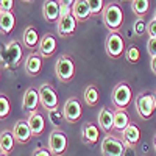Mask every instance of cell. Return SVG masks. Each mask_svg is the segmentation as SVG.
Listing matches in <instances>:
<instances>
[{
	"mask_svg": "<svg viewBox=\"0 0 156 156\" xmlns=\"http://www.w3.org/2000/svg\"><path fill=\"white\" fill-rule=\"evenodd\" d=\"M39 55L44 56V58H50L51 55L56 51V37L53 34H44L39 41Z\"/></svg>",
	"mask_w": 156,
	"mask_h": 156,
	"instance_id": "7c38bea8",
	"label": "cell"
},
{
	"mask_svg": "<svg viewBox=\"0 0 156 156\" xmlns=\"http://www.w3.org/2000/svg\"><path fill=\"white\" fill-rule=\"evenodd\" d=\"M55 73L58 76V80L62 83H67L70 81L73 75H75V62L69 55H61L56 59L55 64Z\"/></svg>",
	"mask_w": 156,
	"mask_h": 156,
	"instance_id": "277c9868",
	"label": "cell"
},
{
	"mask_svg": "<svg viewBox=\"0 0 156 156\" xmlns=\"http://www.w3.org/2000/svg\"><path fill=\"white\" fill-rule=\"evenodd\" d=\"M23 2H31V0H23Z\"/></svg>",
	"mask_w": 156,
	"mask_h": 156,
	"instance_id": "7bdbcfd3",
	"label": "cell"
},
{
	"mask_svg": "<svg viewBox=\"0 0 156 156\" xmlns=\"http://www.w3.org/2000/svg\"><path fill=\"white\" fill-rule=\"evenodd\" d=\"M153 19H156V9H154V16H153Z\"/></svg>",
	"mask_w": 156,
	"mask_h": 156,
	"instance_id": "60d3db41",
	"label": "cell"
},
{
	"mask_svg": "<svg viewBox=\"0 0 156 156\" xmlns=\"http://www.w3.org/2000/svg\"><path fill=\"white\" fill-rule=\"evenodd\" d=\"M87 5L90 8V14H100V12H103V8H105V2L103 0H87Z\"/></svg>",
	"mask_w": 156,
	"mask_h": 156,
	"instance_id": "4dcf8cb0",
	"label": "cell"
},
{
	"mask_svg": "<svg viewBox=\"0 0 156 156\" xmlns=\"http://www.w3.org/2000/svg\"><path fill=\"white\" fill-rule=\"evenodd\" d=\"M42 16L48 22H56L59 19V2L58 0H45L42 5Z\"/></svg>",
	"mask_w": 156,
	"mask_h": 156,
	"instance_id": "2e32d148",
	"label": "cell"
},
{
	"mask_svg": "<svg viewBox=\"0 0 156 156\" xmlns=\"http://www.w3.org/2000/svg\"><path fill=\"white\" fill-rule=\"evenodd\" d=\"M98 126L103 129L105 133H111L114 129V112L108 108H101L98 112Z\"/></svg>",
	"mask_w": 156,
	"mask_h": 156,
	"instance_id": "e0dca14e",
	"label": "cell"
},
{
	"mask_svg": "<svg viewBox=\"0 0 156 156\" xmlns=\"http://www.w3.org/2000/svg\"><path fill=\"white\" fill-rule=\"evenodd\" d=\"M98 89L92 84H89L86 89H84V101H86V105L89 106H95L97 103H98Z\"/></svg>",
	"mask_w": 156,
	"mask_h": 156,
	"instance_id": "4316f807",
	"label": "cell"
},
{
	"mask_svg": "<svg viewBox=\"0 0 156 156\" xmlns=\"http://www.w3.org/2000/svg\"><path fill=\"white\" fill-rule=\"evenodd\" d=\"M47 117H48V120L51 122V125H53L55 128H59V125H61V122L64 119V112H62V109L53 108V109L47 111Z\"/></svg>",
	"mask_w": 156,
	"mask_h": 156,
	"instance_id": "83f0119b",
	"label": "cell"
},
{
	"mask_svg": "<svg viewBox=\"0 0 156 156\" xmlns=\"http://www.w3.org/2000/svg\"><path fill=\"white\" fill-rule=\"evenodd\" d=\"M147 50H148L150 56H156V37H148Z\"/></svg>",
	"mask_w": 156,
	"mask_h": 156,
	"instance_id": "d6a6232c",
	"label": "cell"
},
{
	"mask_svg": "<svg viewBox=\"0 0 156 156\" xmlns=\"http://www.w3.org/2000/svg\"><path fill=\"white\" fill-rule=\"evenodd\" d=\"M25 72L31 76H36L42 70V56L39 53H30L25 59Z\"/></svg>",
	"mask_w": 156,
	"mask_h": 156,
	"instance_id": "9a60e30c",
	"label": "cell"
},
{
	"mask_svg": "<svg viewBox=\"0 0 156 156\" xmlns=\"http://www.w3.org/2000/svg\"><path fill=\"white\" fill-rule=\"evenodd\" d=\"M134 105H136V111H137L139 117L147 120L153 115V112L156 109V95L147 94V92H140L134 100Z\"/></svg>",
	"mask_w": 156,
	"mask_h": 156,
	"instance_id": "3957f363",
	"label": "cell"
},
{
	"mask_svg": "<svg viewBox=\"0 0 156 156\" xmlns=\"http://www.w3.org/2000/svg\"><path fill=\"white\" fill-rule=\"evenodd\" d=\"M150 8V0H131V9L137 17H144Z\"/></svg>",
	"mask_w": 156,
	"mask_h": 156,
	"instance_id": "484cf974",
	"label": "cell"
},
{
	"mask_svg": "<svg viewBox=\"0 0 156 156\" xmlns=\"http://www.w3.org/2000/svg\"><path fill=\"white\" fill-rule=\"evenodd\" d=\"M72 14L75 16L76 20H86L90 16V8L87 5V0H76L72 6Z\"/></svg>",
	"mask_w": 156,
	"mask_h": 156,
	"instance_id": "ffe728a7",
	"label": "cell"
},
{
	"mask_svg": "<svg viewBox=\"0 0 156 156\" xmlns=\"http://www.w3.org/2000/svg\"><path fill=\"white\" fill-rule=\"evenodd\" d=\"M133 30L137 36H142L144 33H147V22L144 20V17H137V20L133 23Z\"/></svg>",
	"mask_w": 156,
	"mask_h": 156,
	"instance_id": "1f68e13d",
	"label": "cell"
},
{
	"mask_svg": "<svg viewBox=\"0 0 156 156\" xmlns=\"http://www.w3.org/2000/svg\"><path fill=\"white\" fill-rule=\"evenodd\" d=\"M12 136H14L16 142L19 144H27V142L33 137V133L28 126V122L27 120H19L14 128H12Z\"/></svg>",
	"mask_w": 156,
	"mask_h": 156,
	"instance_id": "4fadbf2b",
	"label": "cell"
},
{
	"mask_svg": "<svg viewBox=\"0 0 156 156\" xmlns=\"http://www.w3.org/2000/svg\"><path fill=\"white\" fill-rule=\"evenodd\" d=\"M129 125V115L125 109H115L114 111V131L122 133Z\"/></svg>",
	"mask_w": 156,
	"mask_h": 156,
	"instance_id": "cb8c5ba5",
	"label": "cell"
},
{
	"mask_svg": "<svg viewBox=\"0 0 156 156\" xmlns=\"http://www.w3.org/2000/svg\"><path fill=\"white\" fill-rule=\"evenodd\" d=\"M39 41H41V39H39V34H37L34 27H27L25 28V31L22 34V42H23L25 47L34 48L36 45H39Z\"/></svg>",
	"mask_w": 156,
	"mask_h": 156,
	"instance_id": "d4e9b609",
	"label": "cell"
},
{
	"mask_svg": "<svg viewBox=\"0 0 156 156\" xmlns=\"http://www.w3.org/2000/svg\"><path fill=\"white\" fill-rule=\"evenodd\" d=\"M67 148V136L59 128H53L48 134V151L55 156H62Z\"/></svg>",
	"mask_w": 156,
	"mask_h": 156,
	"instance_id": "8992f818",
	"label": "cell"
},
{
	"mask_svg": "<svg viewBox=\"0 0 156 156\" xmlns=\"http://www.w3.org/2000/svg\"><path fill=\"white\" fill-rule=\"evenodd\" d=\"M27 122H28V126H30V129H31L33 136H39V134H42V133H44L45 119H44V115L39 112L37 109L33 111V112H30Z\"/></svg>",
	"mask_w": 156,
	"mask_h": 156,
	"instance_id": "5bb4252c",
	"label": "cell"
},
{
	"mask_svg": "<svg viewBox=\"0 0 156 156\" xmlns=\"http://www.w3.org/2000/svg\"><path fill=\"white\" fill-rule=\"evenodd\" d=\"M62 112H64V120L69 122V123H75L81 119V114H83V109H81V103L76 97H70L66 100L62 106Z\"/></svg>",
	"mask_w": 156,
	"mask_h": 156,
	"instance_id": "9c48e42d",
	"label": "cell"
},
{
	"mask_svg": "<svg viewBox=\"0 0 156 156\" xmlns=\"http://www.w3.org/2000/svg\"><path fill=\"white\" fill-rule=\"evenodd\" d=\"M14 6V0H0V11H11Z\"/></svg>",
	"mask_w": 156,
	"mask_h": 156,
	"instance_id": "e575fe53",
	"label": "cell"
},
{
	"mask_svg": "<svg viewBox=\"0 0 156 156\" xmlns=\"http://www.w3.org/2000/svg\"><path fill=\"white\" fill-rule=\"evenodd\" d=\"M153 145H154V150H156V136H154V139H153Z\"/></svg>",
	"mask_w": 156,
	"mask_h": 156,
	"instance_id": "ab89813d",
	"label": "cell"
},
{
	"mask_svg": "<svg viewBox=\"0 0 156 156\" xmlns=\"http://www.w3.org/2000/svg\"><path fill=\"white\" fill-rule=\"evenodd\" d=\"M39 103L42 105L44 109H53L58 108V95H56V90L51 87L50 84H42L39 87Z\"/></svg>",
	"mask_w": 156,
	"mask_h": 156,
	"instance_id": "30bf717a",
	"label": "cell"
},
{
	"mask_svg": "<svg viewBox=\"0 0 156 156\" xmlns=\"http://www.w3.org/2000/svg\"><path fill=\"white\" fill-rule=\"evenodd\" d=\"M139 139H140V131L133 123H129L122 131V142L125 144V147H134L139 142Z\"/></svg>",
	"mask_w": 156,
	"mask_h": 156,
	"instance_id": "ac0fdd59",
	"label": "cell"
},
{
	"mask_svg": "<svg viewBox=\"0 0 156 156\" xmlns=\"http://www.w3.org/2000/svg\"><path fill=\"white\" fill-rule=\"evenodd\" d=\"M105 48H106V53L109 58H114V59L120 58L122 53L125 51V42H123L122 36L117 31H111L105 41Z\"/></svg>",
	"mask_w": 156,
	"mask_h": 156,
	"instance_id": "52a82bcc",
	"label": "cell"
},
{
	"mask_svg": "<svg viewBox=\"0 0 156 156\" xmlns=\"http://www.w3.org/2000/svg\"><path fill=\"white\" fill-rule=\"evenodd\" d=\"M125 151V144L117 139L114 134H106L101 140V154L103 156H122Z\"/></svg>",
	"mask_w": 156,
	"mask_h": 156,
	"instance_id": "ba28073f",
	"label": "cell"
},
{
	"mask_svg": "<svg viewBox=\"0 0 156 156\" xmlns=\"http://www.w3.org/2000/svg\"><path fill=\"white\" fill-rule=\"evenodd\" d=\"M16 27V17L12 11H0V31L8 34Z\"/></svg>",
	"mask_w": 156,
	"mask_h": 156,
	"instance_id": "44dd1931",
	"label": "cell"
},
{
	"mask_svg": "<svg viewBox=\"0 0 156 156\" xmlns=\"http://www.w3.org/2000/svg\"><path fill=\"white\" fill-rule=\"evenodd\" d=\"M11 111V105H9V100L3 95L0 94V119H6L8 114Z\"/></svg>",
	"mask_w": 156,
	"mask_h": 156,
	"instance_id": "f1b7e54d",
	"label": "cell"
},
{
	"mask_svg": "<svg viewBox=\"0 0 156 156\" xmlns=\"http://www.w3.org/2000/svg\"><path fill=\"white\" fill-rule=\"evenodd\" d=\"M147 33L150 37H156V19H151L147 22Z\"/></svg>",
	"mask_w": 156,
	"mask_h": 156,
	"instance_id": "836d02e7",
	"label": "cell"
},
{
	"mask_svg": "<svg viewBox=\"0 0 156 156\" xmlns=\"http://www.w3.org/2000/svg\"><path fill=\"white\" fill-rule=\"evenodd\" d=\"M0 156H6V154H3V153H0Z\"/></svg>",
	"mask_w": 156,
	"mask_h": 156,
	"instance_id": "b9f144b4",
	"label": "cell"
},
{
	"mask_svg": "<svg viewBox=\"0 0 156 156\" xmlns=\"http://www.w3.org/2000/svg\"><path fill=\"white\" fill-rule=\"evenodd\" d=\"M125 58L128 59V62H131V64L137 62V61L140 59V51H139V48L134 47V45H131V47L125 51Z\"/></svg>",
	"mask_w": 156,
	"mask_h": 156,
	"instance_id": "f546056e",
	"label": "cell"
},
{
	"mask_svg": "<svg viewBox=\"0 0 156 156\" xmlns=\"http://www.w3.org/2000/svg\"><path fill=\"white\" fill-rule=\"evenodd\" d=\"M131 98H133V94H131V87L128 86V83L122 81V83H119L112 89L111 100H112V105L117 109L128 108V105L131 103Z\"/></svg>",
	"mask_w": 156,
	"mask_h": 156,
	"instance_id": "5b68a950",
	"label": "cell"
},
{
	"mask_svg": "<svg viewBox=\"0 0 156 156\" xmlns=\"http://www.w3.org/2000/svg\"><path fill=\"white\" fill-rule=\"evenodd\" d=\"M122 156H136V150L134 147H125V151Z\"/></svg>",
	"mask_w": 156,
	"mask_h": 156,
	"instance_id": "74e56055",
	"label": "cell"
},
{
	"mask_svg": "<svg viewBox=\"0 0 156 156\" xmlns=\"http://www.w3.org/2000/svg\"><path fill=\"white\" fill-rule=\"evenodd\" d=\"M150 67H151L153 73L156 75V56H151V64H150Z\"/></svg>",
	"mask_w": 156,
	"mask_h": 156,
	"instance_id": "f35d334b",
	"label": "cell"
},
{
	"mask_svg": "<svg viewBox=\"0 0 156 156\" xmlns=\"http://www.w3.org/2000/svg\"><path fill=\"white\" fill-rule=\"evenodd\" d=\"M81 133H83V140H84V144L87 145H94L95 142L98 140L100 137V131H98V128L94 125V123H84L83 129H81Z\"/></svg>",
	"mask_w": 156,
	"mask_h": 156,
	"instance_id": "7402d4cb",
	"label": "cell"
},
{
	"mask_svg": "<svg viewBox=\"0 0 156 156\" xmlns=\"http://www.w3.org/2000/svg\"><path fill=\"white\" fill-rule=\"evenodd\" d=\"M59 2V6H66V8H72L73 3L76 2V0H58Z\"/></svg>",
	"mask_w": 156,
	"mask_h": 156,
	"instance_id": "8d00e7d4",
	"label": "cell"
},
{
	"mask_svg": "<svg viewBox=\"0 0 156 156\" xmlns=\"http://www.w3.org/2000/svg\"><path fill=\"white\" fill-rule=\"evenodd\" d=\"M33 156H51V153L48 150H45V148H36Z\"/></svg>",
	"mask_w": 156,
	"mask_h": 156,
	"instance_id": "d590c367",
	"label": "cell"
},
{
	"mask_svg": "<svg viewBox=\"0 0 156 156\" xmlns=\"http://www.w3.org/2000/svg\"><path fill=\"white\" fill-rule=\"evenodd\" d=\"M101 19L105 22L106 28L109 31H117L120 27H122V22H123V11L122 8L117 5V3H108L103 8V12H101Z\"/></svg>",
	"mask_w": 156,
	"mask_h": 156,
	"instance_id": "6da1fadb",
	"label": "cell"
},
{
	"mask_svg": "<svg viewBox=\"0 0 156 156\" xmlns=\"http://www.w3.org/2000/svg\"><path fill=\"white\" fill-rule=\"evenodd\" d=\"M2 62L5 64V67H16L20 64L22 59V47L19 44V41H9L0 53Z\"/></svg>",
	"mask_w": 156,
	"mask_h": 156,
	"instance_id": "7a4b0ae2",
	"label": "cell"
},
{
	"mask_svg": "<svg viewBox=\"0 0 156 156\" xmlns=\"http://www.w3.org/2000/svg\"><path fill=\"white\" fill-rule=\"evenodd\" d=\"M14 136H12V131H8V129H3L0 133V153L3 154H9L14 148Z\"/></svg>",
	"mask_w": 156,
	"mask_h": 156,
	"instance_id": "603a6c76",
	"label": "cell"
},
{
	"mask_svg": "<svg viewBox=\"0 0 156 156\" xmlns=\"http://www.w3.org/2000/svg\"><path fill=\"white\" fill-rule=\"evenodd\" d=\"M37 105H39V92L33 87H28L27 90H25L23 100H22L23 109L28 111V112H33V111H36Z\"/></svg>",
	"mask_w": 156,
	"mask_h": 156,
	"instance_id": "d6986e66",
	"label": "cell"
},
{
	"mask_svg": "<svg viewBox=\"0 0 156 156\" xmlns=\"http://www.w3.org/2000/svg\"><path fill=\"white\" fill-rule=\"evenodd\" d=\"M76 19H75V16L72 14H66V16H61L59 19H58V33H59V36L61 37H67V36H70L75 30H76Z\"/></svg>",
	"mask_w": 156,
	"mask_h": 156,
	"instance_id": "8fae6325",
	"label": "cell"
}]
</instances>
